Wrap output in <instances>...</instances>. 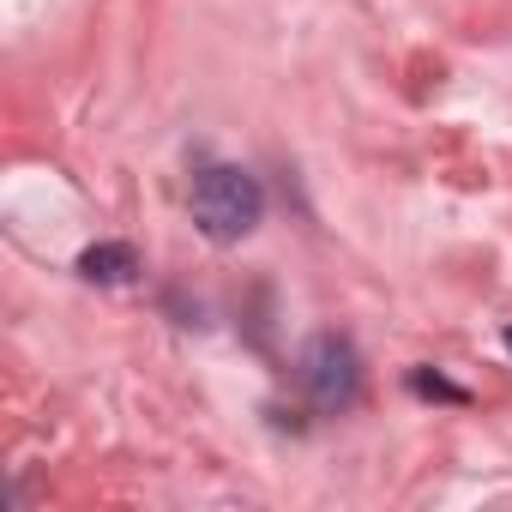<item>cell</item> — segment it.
<instances>
[{
    "mask_svg": "<svg viewBox=\"0 0 512 512\" xmlns=\"http://www.w3.org/2000/svg\"><path fill=\"white\" fill-rule=\"evenodd\" d=\"M260 217H266V193H260V181H253L247 169H235V163L199 169V181H193V223L211 241H241V235L260 229Z\"/></svg>",
    "mask_w": 512,
    "mask_h": 512,
    "instance_id": "1",
    "label": "cell"
},
{
    "mask_svg": "<svg viewBox=\"0 0 512 512\" xmlns=\"http://www.w3.org/2000/svg\"><path fill=\"white\" fill-rule=\"evenodd\" d=\"M79 272H85L91 284H127V278L139 272V253H133L127 241H97V247L79 253Z\"/></svg>",
    "mask_w": 512,
    "mask_h": 512,
    "instance_id": "3",
    "label": "cell"
},
{
    "mask_svg": "<svg viewBox=\"0 0 512 512\" xmlns=\"http://www.w3.org/2000/svg\"><path fill=\"white\" fill-rule=\"evenodd\" d=\"M506 350H512V326H506Z\"/></svg>",
    "mask_w": 512,
    "mask_h": 512,
    "instance_id": "5",
    "label": "cell"
},
{
    "mask_svg": "<svg viewBox=\"0 0 512 512\" xmlns=\"http://www.w3.org/2000/svg\"><path fill=\"white\" fill-rule=\"evenodd\" d=\"M302 386H308V398L320 404V410H350L356 398H362V362H356V350H350V338H338V332H320L308 350H302Z\"/></svg>",
    "mask_w": 512,
    "mask_h": 512,
    "instance_id": "2",
    "label": "cell"
},
{
    "mask_svg": "<svg viewBox=\"0 0 512 512\" xmlns=\"http://www.w3.org/2000/svg\"><path fill=\"white\" fill-rule=\"evenodd\" d=\"M410 386H416L422 398H446V404H464V398H470L464 386H452V380H440V374H428V368H416V374H410Z\"/></svg>",
    "mask_w": 512,
    "mask_h": 512,
    "instance_id": "4",
    "label": "cell"
}]
</instances>
